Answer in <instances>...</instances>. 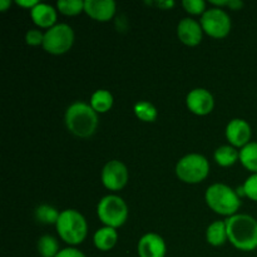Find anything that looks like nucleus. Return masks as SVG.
Returning <instances> with one entry per match:
<instances>
[{"mask_svg":"<svg viewBox=\"0 0 257 257\" xmlns=\"http://www.w3.org/2000/svg\"><path fill=\"white\" fill-rule=\"evenodd\" d=\"M228 241L241 251L257 248V220L250 215H233L226 220Z\"/></svg>","mask_w":257,"mask_h":257,"instance_id":"1","label":"nucleus"},{"mask_svg":"<svg viewBox=\"0 0 257 257\" xmlns=\"http://www.w3.org/2000/svg\"><path fill=\"white\" fill-rule=\"evenodd\" d=\"M65 124L70 133L80 138L94 135L98 127V114L92 105L75 102L65 112Z\"/></svg>","mask_w":257,"mask_h":257,"instance_id":"2","label":"nucleus"},{"mask_svg":"<svg viewBox=\"0 0 257 257\" xmlns=\"http://www.w3.org/2000/svg\"><path fill=\"white\" fill-rule=\"evenodd\" d=\"M206 203L218 215L233 216L241 206L237 192L222 183H215L206 191Z\"/></svg>","mask_w":257,"mask_h":257,"instance_id":"3","label":"nucleus"},{"mask_svg":"<svg viewBox=\"0 0 257 257\" xmlns=\"http://www.w3.org/2000/svg\"><path fill=\"white\" fill-rule=\"evenodd\" d=\"M55 226L60 238L68 245H79L87 237V221L82 213L75 210H65L60 212L59 220Z\"/></svg>","mask_w":257,"mask_h":257,"instance_id":"4","label":"nucleus"},{"mask_svg":"<svg viewBox=\"0 0 257 257\" xmlns=\"http://www.w3.org/2000/svg\"><path fill=\"white\" fill-rule=\"evenodd\" d=\"M210 172V163L207 158L198 153H191L178 161L176 166V175L186 183H200Z\"/></svg>","mask_w":257,"mask_h":257,"instance_id":"5","label":"nucleus"},{"mask_svg":"<svg viewBox=\"0 0 257 257\" xmlns=\"http://www.w3.org/2000/svg\"><path fill=\"white\" fill-rule=\"evenodd\" d=\"M99 220L108 227L117 228L128 218V207L124 201L115 195H108L99 201L97 207Z\"/></svg>","mask_w":257,"mask_h":257,"instance_id":"6","label":"nucleus"},{"mask_svg":"<svg viewBox=\"0 0 257 257\" xmlns=\"http://www.w3.org/2000/svg\"><path fill=\"white\" fill-rule=\"evenodd\" d=\"M74 43V32L68 24H55L44 33L43 48L54 55L67 53Z\"/></svg>","mask_w":257,"mask_h":257,"instance_id":"7","label":"nucleus"},{"mask_svg":"<svg viewBox=\"0 0 257 257\" xmlns=\"http://www.w3.org/2000/svg\"><path fill=\"white\" fill-rule=\"evenodd\" d=\"M201 27L210 37L218 39L225 38L231 30L230 15L221 8H211L203 13L201 18Z\"/></svg>","mask_w":257,"mask_h":257,"instance_id":"8","label":"nucleus"},{"mask_svg":"<svg viewBox=\"0 0 257 257\" xmlns=\"http://www.w3.org/2000/svg\"><path fill=\"white\" fill-rule=\"evenodd\" d=\"M102 182L110 191H119L127 185L128 170L120 161H109L102 171Z\"/></svg>","mask_w":257,"mask_h":257,"instance_id":"9","label":"nucleus"},{"mask_svg":"<svg viewBox=\"0 0 257 257\" xmlns=\"http://www.w3.org/2000/svg\"><path fill=\"white\" fill-rule=\"evenodd\" d=\"M188 109L197 115H206L212 112L215 100L213 95L203 88H196L191 90L186 98Z\"/></svg>","mask_w":257,"mask_h":257,"instance_id":"10","label":"nucleus"},{"mask_svg":"<svg viewBox=\"0 0 257 257\" xmlns=\"http://www.w3.org/2000/svg\"><path fill=\"white\" fill-rule=\"evenodd\" d=\"M251 136H252L251 127L245 119L235 118L226 127V138L232 145V147L243 148L250 143Z\"/></svg>","mask_w":257,"mask_h":257,"instance_id":"11","label":"nucleus"},{"mask_svg":"<svg viewBox=\"0 0 257 257\" xmlns=\"http://www.w3.org/2000/svg\"><path fill=\"white\" fill-rule=\"evenodd\" d=\"M137 251L140 257H165L167 248L165 240L160 235L151 232L141 237Z\"/></svg>","mask_w":257,"mask_h":257,"instance_id":"12","label":"nucleus"},{"mask_svg":"<svg viewBox=\"0 0 257 257\" xmlns=\"http://www.w3.org/2000/svg\"><path fill=\"white\" fill-rule=\"evenodd\" d=\"M177 34L183 44L196 47L202 40L203 29L198 22L191 19V18H185L178 23Z\"/></svg>","mask_w":257,"mask_h":257,"instance_id":"13","label":"nucleus"},{"mask_svg":"<svg viewBox=\"0 0 257 257\" xmlns=\"http://www.w3.org/2000/svg\"><path fill=\"white\" fill-rule=\"evenodd\" d=\"M84 12L92 19L108 22L115 13V3L113 0H85Z\"/></svg>","mask_w":257,"mask_h":257,"instance_id":"14","label":"nucleus"},{"mask_svg":"<svg viewBox=\"0 0 257 257\" xmlns=\"http://www.w3.org/2000/svg\"><path fill=\"white\" fill-rule=\"evenodd\" d=\"M30 17L38 27L50 29L52 27H54L55 22H57V10L52 5L39 3L37 7L30 10Z\"/></svg>","mask_w":257,"mask_h":257,"instance_id":"15","label":"nucleus"},{"mask_svg":"<svg viewBox=\"0 0 257 257\" xmlns=\"http://www.w3.org/2000/svg\"><path fill=\"white\" fill-rule=\"evenodd\" d=\"M93 241H94V245L98 250L109 251L117 243L118 233L115 228L104 226V227L95 231L94 236H93Z\"/></svg>","mask_w":257,"mask_h":257,"instance_id":"16","label":"nucleus"},{"mask_svg":"<svg viewBox=\"0 0 257 257\" xmlns=\"http://www.w3.org/2000/svg\"><path fill=\"white\" fill-rule=\"evenodd\" d=\"M207 242L212 246H222L228 240L226 221H216L208 226L206 231Z\"/></svg>","mask_w":257,"mask_h":257,"instance_id":"17","label":"nucleus"},{"mask_svg":"<svg viewBox=\"0 0 257 257\" xmlns=\"http://www.w3.org/2000/svg\"><path fill=\"white\" fill-rule=\"evenodd\" d=\"M213 157L221 167H230L240 160V152L232 146H221L215 151Z\"/></svg>","mask_w":257,"mask_h":257,"instance_id":"18","label":"nucleus"},{"mask_svg":"<svg viewBox=\"0 0 257 257\" xmlns=\"http://www.w3.org/2000/svg\"><path fill=\"white\" fill-rule=\"evenodd\" d=\"M90 105L97 113L108 112L113 105V95L105 89L95 90L90 98Z\"/></svg>","mask_w":257,"mask_h":257,"instance_id":"19","label":"nucleus"},{"mask_svg":"<svg viewBox=\"0 0 257 257\" xmlns=\"http://www.w3.org/2000/svg\"><path fill=\"white\" fill-rule=\"evenodd\" d=\"M240 161L246 170L257 173V142H250L241 148Z\"/></svg>","mask_w":257,"mask_h":257,"instance_id":"20","label":"nucleus"},{"mask_svg":"<svg viewBox=\"0 0 257 257\" xmlns=\"http://www.w3.org/2000/svg\"><path fill=\"white\" fill-rule=\"evenodd\" d=\"M38 251L42 257H57L59 253V243L50 235L42 236L38 241Z\"/></svg>","mask_w":257,"mask_h":257,"instance_id":"21","label":"nucleus"},{"mask_svg":"<svg viewBox=\"0 0 257 257\" xmlns=\"http://www.w3.org/2000/svg\"><path fill=\"white\" fill-rule=\"evenodd\" d=\"M135 113L137 118H140L143 122H155L158 115L155 105L150 102H146V100H141V102L136 103Z\"/></svg>","mask_w":257,"mask_h":257,"instance_id":"22","label":"nucleus"},{"mask_svg":"<svg viewBox=\"0 0 257 257\" xmlns=\"http://www.w3.org/2000/svg\"><path fill=\"white\" fill-rule=\"evenodd\" d=\"M60 213L58 212L57 208L48 205H42L35 210V217L39 222L45 223V225H57L59 220Z\"/></svg>","mask_w":257,"mask_h":257,"instance_id":"23","label":"nucleus"},{"mask_svg":"<svg viewBox=\"0 0 257 257\" xmlns=\"http://www.w3.org/2000/svg\"><path fill=\"white\" fill-rule=\"evenodd\" d=\"M57 7L64 15H77L84 12V2L82 0H59Z\"/></svg>","mask_w":257,"mask_h":257,"instance_id":"24","label":"nucleus"},{"mask_svg":"<svg viewBox=\"0 0 257 257\" xmlns=\"http://www.w3.org/2000/svg\"><path fill=\"white\" fill-rule=\"evenodd\" d=\"M238 196H246L252 201H257V173H252L247 180L245 181L242 187L238 188Z\"/></svg>","mask_w":257,"mask_h":257,"instance_id":"25","label":"nucleus"},{"mask_svg":"<svg viewBox=\"0 0 257 257\" xmlns=\"http://www.w3.org/2000/svg\"><path fill=\"white\" fill-rule=\"evenodd\" d=\"M182 5L190 14L193 15H203L206 12V3L203 0H183Z\"/></svg>","mask_w":257,"mask_h":257,"instance_id":"26","label":"nucleus"},{"mask_svg":"<svg viewBox=\"0 0 257 257\" xmlns=\"http://www.w3.org/2000/svg\"><path fill=\"white\" fill-rule=\"evenodd\" d=\"M25 40H27V44L29 45H43L44 34L38 29H30L28 30L27 35H25Z\"/></svg>","mask_w":257,"mask_h":257,"instance_id":"27","label":"nucleus"},{"mask_svg":"<svg viewBox=\"0 0 257 257\" xmlns=\"http://www.w3.org/2000/svg\"><path fill=\"white\" fill-rule=\"evenodd\" d=\"M57 257H85V255L82 252V251L78 250V248L67 247L60 250Z\"/></svg>","mask_w":257,"mask_h":257,"instance_id":"28","label":"nucleus"},{"mask_svg":"<svg viewBox=\"0 0 257 257\" xmlns=\"http://www.w3.org/2000/svg\"><path fill=\"white\" fill-rule=\"evenodd\" d=\"M15 3H17L18 5H20V7H23V8H29L30 10H32L34 7H37L38 4H39L37 0H17Z\"/></svg>","mask_w":257,"mask_h":257,"instance_id":"29","label":"nucleus"},{"mask_svg":"<svg viewBox=\"0 0 257 257\" xmlns=\"http://www.w3.org/2000/svg\"><path fill=\"white\" fill-rule=\"evenodd\" d=\"M156 5L162 8V9H168V8H172L175 5V2H157Z\"/></svg>","mask_w":257,"mask_h":257,"instance_id":"30","label":"nucleus"},{"mask_svg":"<svg viewBox=\"0 0 257 257\" xmlns=\"http://www.w3.org/2000/svg\"><path fill=\"white\" fill-rule=\"evenodd\" d=\"M228 7H231L232 9H240L243 7V3L238 2V0H231V2H228Z\"/></svg>","mask_w":257,"mask_h":257,"instance_id":"31","label":"nucleus"},{"mask_svg":"<svg viewBox=\"0 0 257 257\" xmlns=\"http://www.w3.org/2000/svg\"><path fill=\"white\" fill-rule=\"evenodd\" d=\"M8 7H10L9 0H0V10L5 12L8 9Z\"/></svg>","mask_w":257,"mask_h":257,"instance_id":"32","label":"nucleus"}]
</instances>
